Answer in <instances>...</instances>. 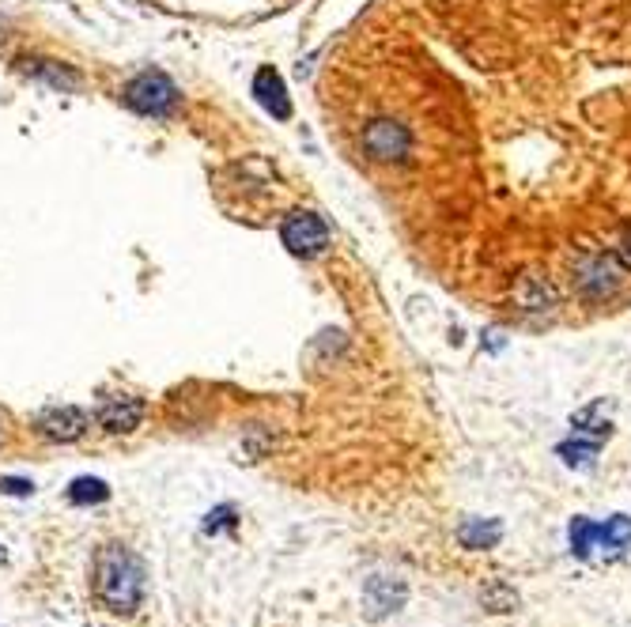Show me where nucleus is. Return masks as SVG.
<instances>
[{
    "label": "nucleus",
    "mask_w": 631,
    "mask_h": 627,
    "mask_svg": "<svg viewBox=\"0 0 631 627\" xmlns=\"http://www.w3.org/2000/svg\"><path fill=\"white\" fill-rule=\"evenodd\" d=\"M95 594L106 609L133 612L144 597V563L121 544L99 548V556H95Z\"/></svg>",
    "instance_id": "1"
},
{
    "label": "nucleus",
    "mask_w": 631,
    "mask_h": 627,
    "mask_svg": "<svg viewBox=\"0 0 631 627\" xmlns=\"http://www.w3.org/2000/svg\"><path fill=\"white\" fill-rule=\"evenodd\" d=\"M624 276H631L620 257L613 254V246H586L579 250V257H571V288L579 291L586 303H597V299H609L620 291Z\"/></svg>",
    "instance_id": "2"
},
{
    "label": "nucleus",
    "mask_w": 631,
    "mask_h": 627,
    "mask_svg": "<svg viewBox=\"0 0 631 627\" xmlns=\"http://www.w3.org/2000/svg\"><path fill=\"white\" fill-rule=\"evenodd\" d=\"M125 106L144 114V118H167L178 106V87H174L167 72L148 68V72H140L137 80L125 84Z\"/></svg>",
    "instance_id": "3"
},
{
    "label": "nucleus",
    "mask_w": 631,
    "mask_h": 627,
    "mask_svg": "<svg viewBox=\"0 0 631 627\" xmlns=\"http://www.w3.org/2000/svg\"><path fill=\"white\" fill-rule=\"evenodd\" d=\"M363 152L375 163H405L412 152V133L409 125L393 118H375L363 129Z\"/></svg>",
    "instance_id": "4"
},
{
    "label": "nucleus",
    "mask_w": 631,
    "mask_h": 627,
    "mask_svg": "<svg viewBox=\"0 0 631 627\" xmlns=\"http://www.w3.org/2000/svg\"><path fill=\"white\" fill-rule=\"evenodd\" d=\"M280 238H284V246H288L295 257H318L325 246H329V227H325V220L314 216V212H295V216L284 220Z\"/></svg>",
    "instance_id": "5"
},
{
    "label": "nucleus",
    "mask_w": 631,
    "mask_h": 627,
    "mask_svg": "<svg viewBox=\"0 0 631 627\" xmlns=\"http://www.w3.org/2000/svg\"><path fill=\"white\" fill-rule=\"evenodd\" d=\"M38 431L50 442H76L87 431V412L76 405L46 408V412L38 416Z\"/></svg>",
    "instance_id": "6"
},
{
    "label": "nucleus",
    "mask_w": 631,
    "mask_h": 627,
    "mask_svg": "<svg viewBox=\"0 0 631 627\" xmlns=\"http://www.w3.org/2000/svg\"><path fill=\"white\" fill-rule=\"evenodd\" d=\"M99 424L110 431V435H125L144 420V401L140 397H129V393H118V397H106L99 405Z\"/></svg>",
    "instance_id": "7"
},
{
    "label": "nucleus",
    "mask_w": 631,
    "mask_h": 627,
    "mask_svg": "<svg viewBox=\"0 0 631 627\" xmlns=\"http://www.w3.org/2000/svg\"><path fill=\"white\" fill-rule=\"evenodd\" d=\"M254 95L257 102L273 114L276 121H288L291 118V102H288V87H284V80H280V72L276 68H257L254 76Z\"/></svg>",
    "instance_id": "8"
},
{
    "label": "nucleus",
    "mask_w": 631,
    "mask_h": 627,
    "mask_svg": "<svg viewBox=\"0 0 631 627\" xmlns=\"http://www.w3.org/2000/svg\"><path fill=\"white\" fill-rule=\"evenodd\" d=\"M514 306L522 310V314H545L556 306V288H552V280L548 276H526L518 291H514Z\"/></svg>",
    "instance_id": "9"
},
{
    "label": "nucleus",
    "mask_w": 631,
    "mask_h": 627,
    "mask_svg": "<svg viewBox=\"0 0 631 627\" xmlns=\"http://www.w3.org/2000/svg\"><path fill=\"white\" fill-rule=\"evenodd\" d=\"M23 65V72L27 76H35V80H46L50 87H57V91H76L80 87V72H72L69 65H57V61H42V57H23L19 61Z\"/></svg>",
    "instance_id": "10"
},
{
    "label": "nucleus",
    "mask_w": 631,
    "mask_h": 627,
    "mask_svg": "<svg viewBox=\"0 0 631 627\" xmlns=\"http://www.w3.org/2000/svg\"><path fill=\"white\" fill-rule=\"evenodd\" d=\"M110 488H106L103 480H95V476H80V480H72L69 488V499L72 503H103Z\"/></svg>",
    "instance_id": "11"
},
{
    "label": "nucleus",
    "mask_w": 631,
    "mask_h": 627,
    "mask_svg": "<svg viewBox=\"0 0 631 627\" xmlns=\"http://www.w3.org/2000/svg\"><path fill=\"white\" fill-rule=\"evenodd\" d=\"M613 254L620 257V265H624V269L631 272V227H628V231H624V235H620V238H616Z\"/></svg>",
    "instance_id": "12"
},
{
    "label": "nucleus",
    "mask_w": 631,
    "mask_h": 627,
    "mask_svg": "<svg viewBox=\"0 0 631 627\" xmlns=\"http://www.w3.org/2000/svg\"><path fill=\"white\" fill-rule=\"evenodd\" d=\"M0 492H8V495H31V492H35V484H31V480H12V476H4V480H0Z\"/></svg>",
    "instance_id": "13"
}]
</instances>
